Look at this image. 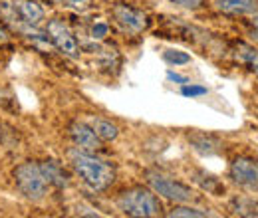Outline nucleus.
Instances as JSON below:
<instances>
[{"instance_id": "12", "label": "nucleus", "mask_w": 258, "mask_h": 218, "mask_svg": "<svg viewBox=\"0 0 258 218\" xmlns=\"http://www.w3.org/2000/svg\"><path fill=\"white\" fill-rule=\"evenodd\" d=\"M88 125L96 131V135L101 141H113V139L119 135L117 125L107 121V119H101V117H92V119H88Z\"/></svg>"}, {"instance_id": "14", "label": "nucleus", "mask_w": 258, "mask_h": 218, "mask_svg": "<svg viewBox=\"0 0 258 218\" xmlns=\"http://www.w3.org/2000/svg\"><path fill=\"white\" fill-rule=\"evenodd\" d=\"M230 210L240 216H258V200L254 198H234L230 202Z\"/></svg>"}, {"instance_id": "1", "label": "nucleus", "mask_w": 258, "mask_h": 218, "mask_svg": "<svg viewBox=\"0 0 258 218\" xmlns=\"http://www.w3.org/2000/svg\"><path fill=\"white\" fill-rule=\"evenodd\" d=\"M70 159H72V167L80 175V179L94 190H103L115 181V169L109 163L94 157L92 153L78 149V151L70 153Z\"/></svg>"}, {"instance_id": "25", "label": "nucleus", "mask_w": 258, "mask_h": 218, "mask_svg": "<svg viewBox=\"0 0 258 218\" xmlns=\"http://www.w3.org/2000/svg\"><path fill=\"white\" fill-rule=\"evenodd\" d=\"M6 40H8V36H6V32H4V30H2V28H0V44H4Z\"/></svg>"}, {"instance_id": "7", "label": "nucleus", "mask_w": 258, "mask_h": 218, "mask_svg": "<svg viewBox=\"0 0 258 218\" xmlns=\"http://www.w3.org/2000/svg\"><path fill=\"white\" fill-rule=\"evenodd\" d=\"M70 137L80 151L94 153V151L101 149V139L96 135V131L84 121H74L70 125Z\"/></svg>"}, {"instance_id": "23", "label": "nucleus", "mask_w": 258, "mask_h": 218, "mask_svg": "<svg viewBox=\"0 0 258 218\" xmlns=\"http://www.w3.org/2000/svg\"><path fill=\"white\" fill-rule=\"evenodd\" d=\"M171 2H175L179 6H185V8H195V6L201 4V0H171Z\"/></svg>"}, {"instance_id": "13", "label": "nucleus", "mask_w": 258, "mask_h": 218, "mask_svg": "<svg viewBox=\"0 0 258 218\" xmlns=\"http://www.w3.org/2000/svg\"><path fill=\"white\" fill-rule=\"evenodd\" d=\"M234 56H236L238 62L244 63L250 71H254L258 78V50L256 48H252V46H248V44H238Z\"/></svg>"}, {"instance_id": "3", "label": "nucleus", "mask_w": 258, "mask_h": 218, "mask_svg": "<svg viewBox=\"0 0 258 218\" xmlns=\"http://www.w3.org/2000/svg\"><path fill=\"white\" fill-rule=\"evenodd\" d=\"M14 179H16L20 192L30 200H42L48 192V181H46L40 165H36V163H24V165L16 167Z\"/></svg>"}, {"instance_id": "10", "label": "nucleus", "mask_w": 258, "mask_h": 218, "mask_svg": "<svg viewBox=\"0 0 258 218\" xmlns=\"http://www.w3.org/2000/svg\"><path fill=\"white\" fill-rule=\"evenodd\" d=\"M14 8L18 12V16L30 26H36L44 20V8L36 0H18L14 4Z\"/></svg>"}, {"instance_id": "15", "label": "nucleus", "mask_w": 258, "mask_h": 218, "mask_svg": "<svg viewBox=\"0 0 258 218\" xmlns=\"http://www.w3.org/2000/svg\"><path fill=\"white\" fill-rule=\"evenodd\" d=\"M189 141H191L195 151H199V153H203V155H211V153H215V149H217V141H215L213 137H207V135H201V133L189 137Z\"/></svg>"}, {"instance_id": "21", "label": "nucleus", "mask_w": 258, "mask_h": 218, "mask_svg": "<svg viewBox=\"0 0 258 218\" xmlns=\"http://www.w3.org/2000/svg\"><path fill=\"white\" fill-rule=\"evenodd\" d=\"M72 8H76V10H80V12H86V10H90L92 8V0H66Z\"/></svg>"}, {"instance_id": "18", "label": "nucleus", "mask_w": 258, "mask_h": 218, "mask_svg": "<svg viewBox=\"0 0 258 218\" xmlns=\"http://www.w3.org/2000/svg\"><path fill=\"white\" fill-rule=\"evenodd\" d=\"M163 60L171 65H183V63L191 62V56L181 52V50H165L163 52Z\"/></svg>"}, {"instance_id": "17", "label": "nucleus", "mask_w": 258, "mask_h": 218, "mask_svg": "<svg viewBox=\"0 0 258 218\" xmlns=\"http://www.w3.org/2000/svg\"><path fill=\"white\" fill-rule=\"evenodd\" d=\"M169 216L171 218H203V216H211V212H207V210H201V208H191V206H179V208H175V210H171L169 212Z\"/></svg>"}, {"instance_id": "20", "label": "nucleus", "mask_w": 258, "mask_h": 218, "mask_svg": "<svg viewBox=\"0 0 258 218\" xmlns=\"http://www.w3.org/2000/svg\"><path fill=\"white\" fill-rule=\"evenodd\" d=\"M107 32H109V28H107L105 22H96V24L92 26V38H94V40H103V38L107 36Z\"/></svg>"}, {"instance_id": "24", "label": "nucleus", "mask_w": 258, "mask_h": 218, "mask_svg": "<svg viewBox=\"0 0 258 218\" xmlns=\"http://www.w3.org/2000/svg\"><path fill=\"white\" fill-rule=\"evenodd\" d=\"M252 28H254V36L258 38V14L252 16Z\"/></svg>"}, {"instance_id": "22", "label": "nucleus", "mask_w": 258, "mask_h": 218, "mask_svg": "<svg viewBox=\"0 0 258 218\" xmlns=\"http://www.w3.org/2000/svg\"><path fill=\"white\" fill-rule=\"evenodd\" d=\"M167 78H169L171 82H177V84H181V86H183V84H189V80H187L185 76H179V74H175V71H171V69L167 71Z\"/></svg>"}, {"instance_id": "4", "label": "nucleus", "mask_w": 258, "mask_h": 218, "mask_svg": "<svg viewBox=\"0 0 258 218\" xmlns=\"http://www.w3.org/2000/svg\"><path fill=\"white\" fill-rule=\"evenodd\" d=\"M147 185L153 188L157 194H161L169 200H175V202H189L193 198V190L175 181V179H169L161 173H155V171H149L147 173Z\"/></svg>"}, {"instance_id": "11", "label": "nucleus", "mask_w": 258, "mask_h": 218, "mask_svg": "<svg viewBox=\"0 0 258 218\" xmlns=\"http://www.w3.org/2000/svg\"><path fill=\"white\" fill-rule=\"evenodd\" d=\"M40 169H42V173H44L48 185H54V187H58V188H66L70 185V179H68L66 171L56 163V161H46V163L40 165Z\"/></svg>"}, {"instance_id": "16", "label": "nucleus", "mask_w": 258, "mask_h": 218, "mask_svg": "<svg viewBox=\"0 0 258 218\" xmlns=\"http://www.w3.org/2000/svg\"><path fill=\"white\" fill-rule=\"evenodd\" d=\"M195 181L201 185L203 190H207V192H213V194H219V192H223L225 187L219 183V179H215L213 175H205V173H199L197 177H195Z\"/></svg>"}, {"instance_id": "2", "label": "nucleus", "mask_w": 258, "mask_h": 218, "mask_svg": "<svg viewBox=\"0 0 258 218\" xmlns=\"http://www.w3.org/2000/svg\"><path fill=\"white\" fill-rule=\"evenodd\" d=\"M117 206L127 216H157L163 210L159 198L151 190L141 187L123 190L117 198Z\"/></svg>"}, {"instance_id": "8", "label": "nucleus", "mask_w": 258, "mask_h": 218, "mask_svg": "<svg viewBox=\"0 0 258 218\" xmlns=\"http://www.w3.org/2000/svg\"><path fill=\"white\" fill-rule=\"evenodd\" d=\"M113 16L125 30L133 32V34H139L147 28V16L127 4H117L113 8Z\"/></svg>"}, {"instance_id": "9", "label": "nucleus", "mask_w": 258, "mask_h": 218, "mask_svg": "<svg viewBox=\"0 0 258 218\" xmlns=\"http://www.w3.org/2000/svg\"><path fill=\"white\" fill-rule=\"evenodd\" d=\"M213 6L226 16H248L258 12V0H213Z\"/></svg>"}, {"instance_id": "6", "label": "nucleus", "mask_w": 258, "mask_h": 218, "mask_svg": "<svg viewBox=\"0 0 258 218\" xmlns=\"http://www.w3.org/2000/svg\"><path fill=\"white\" fill-rule=\"evenodd\" d=\"M48 34H50V40L54 42V46L64 56H70V58H78L80 56V46H78L74 34L70 32V28L62 20H50L48 22Z\"/></svg>"}, {"instance_id": "19", "label": "nucleus", "mask_w": 258, "mask_h": 218, "mask_svg": "<svg viewBox=\"0 0 258 218\" xmlns=\"http://www.w3.org/2000/svg\"><path fill=\"white\" fill-rule=\"evenodd\" d=\"M181 94L185 95V97H197V95L207 94V88H203V86H193V84H183Z\"/></svg>"}, {"instance_id": "5", "label": "nucleus", "mask_w": 258, "mask_h": 218, "mask_svg": "<svg viewBox=\"0 0 258 218\" xmlns=\"http://www.w3.org/2000/svg\"><path fill=\"white\" fill-rule=\"evenodd\" d=\"M230 179L248 190H258V163L248 157H238L230 165Z\"/></svg>"}]
</instances>
